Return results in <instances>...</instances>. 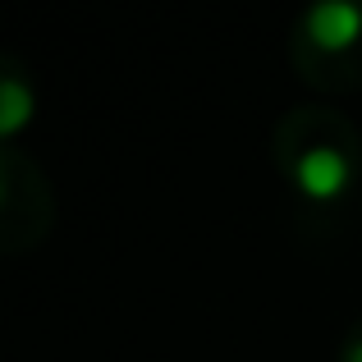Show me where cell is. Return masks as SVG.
I'll list each match as a JSON object with an SVG mask.
<instances>
[{"label":"cell","instance_id":"obj_2","mask_svg":"<svg viewBox=\"0 0 362 362\" xmlns=\"http://www.w3.org/2000/svg\"><path fill=\"white\" fill-rule=\"evenodd\" d=\"M308 37L321 51H349L362 37V9L349 0H326L308 14Z\"/></svg>","mask_w":362,"mask_h":362},{"label":"cell","instance_id":"obj_3","mask_svg":"<svg viewBox=\"0 0 362 362\" xmlns=\"http://www.w3.org/2000/svg\"><path fill=\"white\" fill-rule=\"evenodd\" d=\"M33 110H37V101H33V92L23 88L18 78H5L0 83V133H18L28 119H33Z\"/></svg>","mask_w":362,"mask_h":362},{"label":"cell","instance_id":"obj_1","mask_svg":"<svg viewBox=\"0 0 362 362\" xmlns=\"http://www.w3.org/2000/svg\"><path fill=\"white\" fill-rule=\"evenodd\" d=\"M293 179H298V193L312 197V202H330V197H339L349 188V179H354V165H349L344 151L335 147H312L298 156V170H293Z\"/></svg>","mask_w":362,"mask_h":362},{"label":"cell","instance_id":"obj_4","mask_svg":"<svg viewBox=\"0 0 362 362\" xmlns=\"http://www.w3.org/2000/svg\"><path fill=\"white\" fill-rule=\"evenodd\" d=\"M344 362H362V339H358L354 349H349V358H344Z\"/></svg>","mask_w":362,"mask_h":362}]
</instances>
